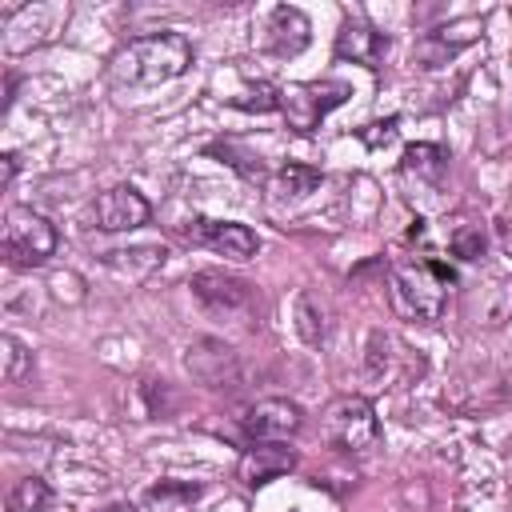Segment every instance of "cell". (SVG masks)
Here are the masks:
<instances>
[{
  "mask_svg": "<svg viewBox=\"0 0 512 512\" xmlns=\"http://www.w3.org/2000/svg\"><path fill=\"white\" fill-rule=\"evenodd\" d=\"M196 500H200V484H188V480H160V484L148 488L144 508H148V512H188Z\"/></svg>",
  "mask_w": 512,
  "mask_h": 512,
  "instance_id": "cell-17",
  "label": "cell"
},
{
  "mask_svg": "<svg viewBox=\"0 0 512 512\" xmlns=\"http://www.w3.org/2000/svg\"><path fill=\"white\" fill-rule=\"evenodd\" d=\"M400 168H404V176H416L424 184H440L448 176V152L440 144H408Z\"/></svg>",
  "mask_w": 512,
  "mask_h": 512,
  "instance_id": "cell-16",
  "label": "cell"
},
{
  "mask_svg": "<svg viewBox=\"0 0 512 512\" xmlns=\"http://www.w3.org/2000/svg\"><path fill=\"white\" fill-rule=\"evenodd\" d=\"M300 424H304L300 404H292V400H284V396L256 400V404L240 416V428H244V436H248V440H272V444H280V440L296 436V432H300Z\"/></svg>",
  "mask_w": 512,
  "mask_h": 512,
  "instance_id": "cell-9",
  "label": "cell"
},
{
  "mask_svg": "<svg viewBox=\"0 0 512 512\" xmlns=\"http://www.w3.org/2000/svg\"><path fill=\"white\" fill-rule=\"evenodd\" d=\"M320 180H324L320 168H308V164H284V168L272 176V192H276L280 200H300V196L316 192Z\"/></svg>",
  "mask_w": 512,
  "mask_h": 512,
  "instance_id": "cell-18",
  "label": "cell"
},
{
  "mask_svg": "<svg viewBox=\"0 0 512 512\" xmlns=\"http://www.w3.org/2000/svg\"><path fill=\"white\" fill-rule=\"evenodd\" d=\"M508 316H512V284H508V280H496V284H488V292H484L480 324H488V328H500Z\"/></svg>",
  "mask_w": 512,
  "mask_h": 512,
  "instance_id": "cell-23",
  "label": "cell"
},
{
  "mask_svg": "<svg viewBox=\"0 0 512 512\" xmlns=\"http://www.w3.org/2000/svg\"><path fill=\"white\" fill-rule=\"evenodd\" d=\"M380 132H360V140L368 144V148H380V144H388L392 136H396V116H388L384 124H376Z\"/></svg>",
  "mask_w": 512,
  "mask_h": 512,
  "instance_id": "cell-26",
  "label": "cell"
},
{
  "mask_svg": "<svg viewBox=\"0 0 512 512\" xmlns=\"http://www.w3.org/2000/svg\"><path fill=\"white\" fill-rule=\"evenodd\" d=\"M104 512H136L132 504H112V508H104Z\"/></svg>",
  "mask_w": 512,
  "mask_h": 512,
  "instance_id": "cell-28",
  "label": "cell"
},
{
  "mask_svg": "<svg viewBox=\"0 0 512 512\" xmlns=\"http://www.w3.org/2000/svg\"><path fill=\"white\" fill-rule=\"evenodd\" d=\"M484 36V20L480 16H460V20H448L432 32H424L416 40V64L420 68H444L452 56H460L468 44H476Z\"/></svg>",
  "mask_w": 512,
  "mask_h": 512,
  "instance_id": "cell-8",
  "label": "cell"
},
{
  "mask_svg": "<svg viewBox=\"0 0 512 512\" xmlns=\"http://www.w3.org/2000/svg\"><path fill=\"white\" fill-rule=\"evenodd\" d=\"M336 56L352 60L360 68H380L384 56H388V32H380V28L364 24V20H348L336 32Z\"/></svg>",
  "mask_w": 512,
  "mask_h": 512,
  "instance_id": "cell-14",
  "label": "cell"
},
{
  "mask_svg": "<svg viewBox=\"0 0 512 512\" xmlns=\"http://www.w3.org/2000/svg\"><path fill=\"white\" fill-rule=\"evenodd\" d=\"M56 224L32 208H8L4 216V260L12 268H40L56 252Z\"/></svg>",
  "mask_w": 512,
  "mask_h": 512,
  "instance_id": "cell-3",
  "label": "cell"
},
{
  "mask_svg": "<svg viewBox=\"0 0 512 512\" xmlns=\"http://www.w3.org/2000/svg\"><path fill=\"white\" fill-rule=\"evenodd\" d=\"M496 240H500V248H504V256H512V212L496 220Z\"/></svg>",
  "mask_w": 512,
  "mask_h": 512,
  "instance_id": "cell-27",
  "label": "cell"
},
{
  "mask_svg": "<svg viewBox=\"0 0 512 512\" xmlns=\"http://www.w3.org/2000/svg\"><path fill=\"white\" fill-rule=\"evenodd\" d=\"M192 292H196V300H200L212 316H228V320H240V324H252V320H256L260 296H256V288H252L248 280H240V276L204 268V272L192 276Z\"/></svg>",
  "mask_w": 512,
  "mask_h": 512,
  "instance_id": "cell-6",
  "label": "cell"
},
{
  "mask_svg": "<svg viewBox=\"0 0 512 512\" xmlns=\"http://www.w3.org/2000/svg\"><path fill=\"white\" fill-rule=\"evenodd\" d=\"M228 104L232 108H244V112H272V108H280V88H272V84H248V88H240L236 96H228Z\"/></svg>",
  "mask_w": 512,
  "mask_h": 512,
  "instance_id": "cell-24",
  "label": "cell"
},
{
  "mask_svg": "<svg viewBox=\"0 0 512 512\" xmlns=\"http://www.w3.org/2000/svg\"><path fill=\"white\" fill-rule=\"evenodd\" d=\"M64 20H68L64 4H20L4 20V48L8 52H32V48L48 44Z\"/></svg>",
  "mask_w": 512,
  "mask_h": 512,
  "instance_id": "cell-7",
  "label": "cell"
},
{
  "mask_svg": "<svg viewBox=\"0 0 512 512\" xmlns=\"http://www.w3.org/2000/svg\"><path fill=\"white\" fill-rule=\"evenodd\" d=\"M308 40H312V20H308L296 4H276V8L268 12L264 28H260L264 52H272V56H280V60L300 56V52L308 48Z\"/></svg>",
  "mask_w": 512,
  "mask_h": 512,
  "instance_id": "cell-10",
  "label": "cell"
},
{
  "mask_svg": "<svg viewBox=\"0 0 512 512\" xmlns=\"http://www.w3.org/2000/svg\"><path fill=\"white\" fill-rule=\"evenodd\" d=\"M348 84L344 80H308V84H288L280 88V112L288 120V128L296 132H316L320 120L340 108L348 100Z\"/></svg>",
  "mask_w": 512,
  "mask_h": 512,
  "instance_id": "cell-5",
  "label": "cell"
},
{
  "mask_svg": "<svg viewBox=\"0 0 512 512\" xmlns=\"http://www.w3.org/2000/svg\"><path fill=\"white\" fill-rule=\"evenodd\" d=\"M148 216H152V204L132 184H116L96 196V224L104 232H132V228L148 224Z\"/></svg>",
  "mask_w": 512,
  "mask_h": 512,
  "instance_id": "cell-13",
  "label": "cell"
},
{
  "mask_svg": "<svg viewBox=\"0 0 512 512\" xmlns=\"http://www.w3.org/2000/svg\"><path fill=\"white\" fill-rule=\"evenodd\" d=\"M48 288H52V296L64 300V304H80V300H84V280H80L72 268L52 272V276H48Z\"/></svg>",
  "mask_w": 512,
  "mask_h": 512,
  "instance_id": "cell-25",
  "label": "cell"
},
{
  "mask_svg": "<svg viewBox=\"0 0 512 512\" xmlns=\"http://www.w3.org/2000/svg\"><path fill=\"white\" fill-rule=\"evenodd\" d=\"M296 332L304 336V344H320L324 340V332H328V324H324V308H320V300L312 296V292H300L296 296Z\"/></svg>",
  "mask_w": 512,
  "mask_h": 512,
  "instance_id": "cell-20",
  "label": "cell"
},
{
  "mask_svg": "<svg viewBox=\"0 0 512 512\" xmlns=\"http://www.w3.org/2000/svg\"><path fill=\"white\" fill-rule=\"evenodd\" d=\"M292 468H296V452L284 444H272V440H252V448H244V456H240V480L248 488H260Z\"/></svg>",
  "mask_w": 512,
  "mask_h": 512,
  "instance_id": "cell-15",
  "label": "cell"
},
{
  "mask_svg": "<svg viewBox=\"0 0 512 512\" xmlns=\"http://www.w3.org/2000/svg\"><path fill=\"white\" fill-rule=\"evenodd\" d=\"M448 248H452V256H460V260H480L484 256V248H488V236H484V228L476 224V220H460L452 232H448Z\"/></svg>",
  "mask_w": 512,
  "mask_h": 512,
  "instance_id": "cell-22",
  "label": "cell"
},
{
  "mask_svg": "<svg viewBox=\"0 0 512 512\" xmlns=\"http://www.w3.org/2000/svg\"><path fill=\"white\" fill-rule=\"evenodd\" d=\"M184 368L204 388H224L236 380V352L216 336H196L184 352Z\"/></svg>",
  "mask_w": 512,
  "mask_h": 512,
  "instance_id": "cell-11",
  "label": "cell"
},
{
  "mask_svg": "<svg viewBox=\"0 0 512 512\" xmlns=\"http://www.w3.org/2000/svg\"><path fill=\"white\" fill-rule=\"evenodd\" d=\"M320 432L340 452H368L380 444V420L364 396H336L320 416Z\"/></svg>",
  "mask_w": 512,
  "mask_h": 512,
  "instance_id": "cell-4",
  "label": "cell"
},
{
  "mask_svg": "<svg viewBox=\"0 0 512 512\" xmlns=\"http://www.w3.org/2000/svg\"><path fill=\"white\" fill-rule=\"evenodd\" d=\"M452 268L424 256V260H400L388 268V296L392 308L404 320H440L444 304H448V284H452Z\"/></svg>",
  "mask_w": 512,
  "mask_h": 512,
  "instance_id": "cell-2",
  "label": "cell"
},
{
  "mask_svg": "<svg viewBox=\"0 0 512 512\" xmlns=\"http://www.w3.org/2000/svg\"><path fill=\"white\" fill-rule=\"evenodd\" d=\"M28 372H32V352L24 348V340L4 332L0 336V376H4V384H20Z\"/></svg>",
  "mask_w": 512,
  "mask_h": 512,
  "instance_id": "cell-19",
  "label": "cell"
},
{
  "mask_svg": "<svg viewBox=\"0 0 512 512\" xmlns=\"http://www.w3.org/2000/svg\"><path fill=\"white\" fill-rule=\"evenodd\" d=\"M48 500H52L48 484H44L40 476H24V480H16L12 492H8V512H44Z\"/></svg>",
  "mask_w": 512,
  "mask_h": 512,
  "instance_id": "cell-21",
  "label": "cell"
},
{
  "mask_svg": "<svg viewBox=\"0 0 512 512\" xmlns=\"http://www.w3.org/2000/svg\"><path fill=\"white\" fill-rule=\"evenodd\" d=\"M192 64V44L180 32H152V36H136L128 40L116 56H112V80L120 88H152L164 80H176L184 68Z\"/></svg>",
  "mask_w": 512,
  "mask_h": 512,
  "instance_id": "cell-1",
  "label": "cell"
},
{
  "mask_svg": "<svg viewBox=\"0 0 512 512\" xmlns=\"http://www.w3.org/2000/svg\"><path fill=\"white\" fill-rule=\"evenodd\" d=\"M188 240L192 244H204L228 260H252L260 252V240L248 224H236V220H196L188 228Z\"/></svg>",
  "mask_w": 512,
  "mask_h": 512,
  "instance_id": "cell-12",
  "label": "cell"
}]
</instances>
